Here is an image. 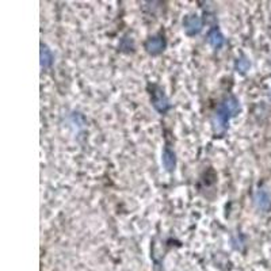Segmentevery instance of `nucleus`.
<instances>
[{"instance_id": "3", "label": "nucleus", "mask_w": 271, "mask_h": 271, "mask_svg": "<svg viewBox=\"0 0 271 271\" xmlns=\"http://www.w3.org/2000/svg\"><path fill=\"white\" fill-rule=\"evenodd\" d=\"M144 46H145V50L149 54L158 56V54H160L163 50L166 49V40L162 35H153V37L148 38Z\"/></svg>"}, {"instance_id": "2", "label": "nucleus", "mask_w": 271, "mask_h": 271, "mask_svg": "<svg viewBox=\"0 0 271 271\" xmlns=\"http://www.w3.org/2000/svg\"><path fill=\"white\" fill-rule=\"evenodd\" d=\"M151 101L154 109L158 110V111H160V113H166L167 110H168V98H167L166 94H164L163 88H160L159 86H152Z\"/></svg>"}, {"instance_id": "7", "label": "nucleus", "mask_w": 271, "mask_h": 271, "mask_svg": "<svg viewBox=\"0 0 271 271\" xmlns=\"http://www.w3.org/2000/svg\"><path fill=\"white\" fill-rule=\"evenodd\" d=\"M209 44H210L215 49H220L222 45H224V42H225V40H224V35L221 34V31L217 29V27H215L213 30L209 33Z\"/></svg>"}, {"instance_id": "4", "label": "nucleus", "mask_w": 271, "mask_h": 271, "mask_svg": "<svg viewBox=\"0 0 271 271\" xmlns=\"http://www.w3.org/2000/svg\"><path fill=\"white\" fill-rule=\"evenodd\" d=\"M183 27L187 35H196L202 29V21L198 15H188L186 16L185 22H183Z\"/></svg>"}, {"instance_id": "9", "label": "nucleus", "mask_w": 271, "mask_h": 271, "mask_svg": "<svg viewBox=\"0 0 271 271\" xmlns=\"http://www.w3.org/2000/svg\"><path fill=\"white\" fill-rule=\"evenodd\" d=\"M235 67H236L237 72H240V73H244V72H247L249 69V67H251V64H249V61L245 59V57H240V59H237L236 60V64H235Z\"/></svg>"}, {"instance_id": "8", "label": "nucleus", "mask_w": 271, "mask_h": 271, "mask_svg": "<svg viewBox=\"0 0 271 271\" xmlns=\"http://www.w3.org/2000/svg\"><path fill=\"white\" fill-rule=\"evenodd\" d=\"M53 63V54L52 50L49 49V46L48 45H41V67L44 69L46 68H49Z\"/></svg>"}, {"instance_id": "6", "label": "nucleus", "mask_w": 271, "mask_h": 271, "mask_svg": "<svg viewBox=\"0 0 271 271\" xmlns=\"http://www.w3.org/2000/svg\"><path fill=\"white\" fill-rule=\"evenodd\" d=\"M162 163L163 167H164L166 171H168V172H172L173 169H175V167H177V156H175V152L169 147H164V149H163Z\"/></svg>"}, {"instance_id": "1", "label": "nucleus", "mask_w": 271, "mask_h": 271, "mask_svg": "<svg viewBox=\"0 0 271 271\" xmlns=\"http://www.w3.org/2000/svg\"><path fill=\"white\" fill-rule=\"evenodd\" d=\"M240 110V105L235 96H226L224 101L216 109L215 117H213V128L216 133H224L228 128L230 118L235 117Z\"/></svg>"}, {"instance_id": "5", "label": "nucleus", "mask_w": 271, "mask_h": 271, "mask_svg": "<svg viewBox=\"0 0 271 271\" xmlns=\"http://www.w3.org/2000/svg\"><path fill=\"white\" fill-rule=\"evenodd\" d=\"M254 201H255V205L262 210H268L271 206V194L264 190V188H259L258 191L255 192V197H254Z\"/></svg>"}]
</instances>
